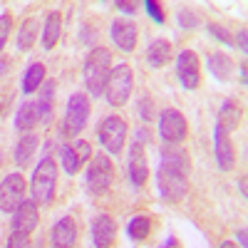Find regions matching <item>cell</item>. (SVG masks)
Returning a JSON list of instances; mask_svg holds the SVG:
<instances>
[{
  "label": "cell",
  "mask_w": 248,
  "mask_h": 248,
  "mask_svg": "<svg viewBox=\"0 0 248 248\" xmlns=\"http://www.w3.org/2000/svg\"><path fill=\"white\" fill-rule=\"evenodd\" d=\"M189 174H191V159L186 149L164 144L161 159H159V171H156V191L161 201L179 203L189 194Z\"/></svg>",
  "instance_id": "cell-1"
},
{
  "label": "cell",
  "mask_w": 248,
  "mask_h": 248,
  "mask_svg": "<svg viewBox=\"0 0 248 248\" xmlns=\"http://www.w3.org/2000/svg\"><path fill=\"white\" fill-rule=\"evenodd\" d=\"M109 72H112V50L92 47L90 55L85 57V65H82V79H85V87L92 97L105 94Z\"/></svg>",
  "instance_id": "cell-2"
},
{
  "label": "cell",
  "mask_w": 248,
  "mask_h": 248,
  "mask_svg": "<svg viewBox=\"0 0 248 248\" xmlns=\"http://www.w3.org/2000/svg\"><path fill=\"white\" fill-rule=\"evenodd\" d=\"M90 97L82 94V92H75L70 94L67 99V107H65V117H62V127H60V134L65 139H77L79 132L87 127L90 122Z\"/></svg>",
  "instance_id": "cell-3"
},
{
  "label": "cell",
  "mask_w": 248,
  "mask_h": 248,
  "mask_svg": "<svg viewBox=\"0 0 248 248\" xmlns=\"http://www.w3.org/2000/svg\"><path fill=\"white\" fill-rule=\"evenodd\" d=\"M57 164L55 159L45 156L40 159V164L32 171V179H30V191H32V201L37 203H50L55 199V189H57Z\"/></svg>",
  "instance_id": "cell-4"
},
{
  "label": "cell",
  "mask_w": 248,
  "mask_h": 248,
  "mask_svg": "<svg viewBox=\"0 0 248 248\" xmlns=\"http://www.w3.org/2000/svg\"><path fill=\"white\" fill-rule=\"evenodd\" d=\"M134 90V72L132 65L127 62H119L117 67H112L109 79H107V87H105V97L112 107H124L132 97Z\"/></svg>",
  "instance_id": "cell-5"
},
{
  "label": "cell",
  "mask_w": 248,
  "mask_h": 248,
  "mask_svg": "<svg viewBox=\"0 0 248 248\" xmlns=\"http://www.w3.org/2000/svg\"><path fill=\"white\" fill-rule=\"evenodd\" d=\"M114 184V164L107 154H94L85 174V186L92 196H105Z\"/></svg>",
  "instance_id": "cell-6"
},
{
  "label": "cell",
  "mask_w": 248,
  "mask_h": 248,
  "mask_svg": "<svg viewBox=\"0 0 248 248\" xmlns=\"http://www.w3.org/2000/svg\"><path fill=\"white\" fill-rule=\"evenodd\" d=\"M127 134H129V124L127 119H122L117 114L105 117L97 127V139L109 154H119L127 144Z\"/></svg>",
  "instance_id": "cell-7"
},
{
  "label": "cell",
  "mask_w": 248,
  "mask_h": 248,
  "mask_svg": "<svg viewBox=\"0 0 248 248\" xmlns=\"http://www.w3.org/2000/svg\"><path fill=\"white\" fill-rule=\"evenodd\" d=\"M186 134H189V122H186V117L179 112V109H161L159 114V137L164 144H174V147H179V144L186 139Z\"/></svg>",
  "instance_id": "cell-8"
},
{
  "label": "cell",
  "mask_w": 248,
  "mask_h": 248,
  "mask_svg": "<svg viewBox=\"0 0 248 248\" xmlns=\"http://www.w3.org/2000/svg\"><path fill=\"white\" fill-rule=\"evenodd\" d=\"M25 191H28V184L23 174H8L0 181V211L15 214L20 209V203L25 201Z\"/></svg>",
  "instance_id": "cell-9"
},
{
  "label": "cell",
  "mask_w": 248,
  "mask_h": 248,
  "mask_svg": "<svg viewBox=\"0 0 248 248\" xmlns=\"http://www.w3.org/2000/svg\"><path fill=\"white\" fill-rule=\"evenodd\" d=\"M92 159V144L85 139H77L75 144H62L60 147V161H62V169H65L70 176H75L85 161Z\"/></svg>",
  "instance_id": "cell-10"
},
{
  "label": "cell",
  "mask_w": 248,
  "mask_h": 248,
  "mask_svg": "<svg viewBox=\"0 0 248 248\" xmlns=\"http://www.w3.org/2000/svg\"><path fill=\"white\" fill-rule=\"evenodd\" d=\"M176 77L184 90H196L201 85V62L194 50H181L176 57Z\"/></svg>",
  "instance_id": "cell-11"
},
{
  "label": "cell",
  "mask_w": 248,
  "mask_h": 248,
  "mask_svg": "<svg viewBox=\"0 0 248 248\" xmlns=\"http://www.w3.org/2000/svg\"><path fill=\"white\" fill-rule=\"evenodd\" d=\"M214 156L221 171H231L236 167V147L231 141V134L221 129L218 124L214 127Z\"/></svg>",
  "instance_id": "cell-12"
},
{
  "label": "cell",
  "mask_w": 248,
  "mask_h": 248,
  "mask_svg": "<svg viewBox=\"0 0 248 248\" xmlns=\"http://www.w3.org/2000/svg\"><path fill=\"white\" fill-rule=\"evenodd\" d=\"M149 179V159H147V149L144 141H134L129 147V181L134 189H141Z\"/></svg>",
  "instance_id": "cell-13"
},
{
  "label": "cell",
  "mask_w": 248,
  "mask_h": 248,
  "mask_svg": "<svg viewBox=\"0 0 248 248\" xmlns=\"http://www.w3.org/2000/svg\"><path fill=\"white\" fill-rule=\"evenodd\" d=\"M109 37H112L114 47H119L122 52H134L137 40H139V28L132 20H114L109 28Z\"/></svg>",
  "instance_id": "cell-14"
},
{
  "label": "cell",
  "mask_w": 248,
  "mask_h": 248,
  "mask_svg": "<svg viewBox=\"0 0 248 248\" xmlns=\"http://www.w3.org/2000/svg\"><path fill=\"white\" fill-rule=\"evenodd\" d=\"M117 241V221L109 214H99L92 218V243L94 248H112Z\"/></svg>",
  "instance_id": "cell-15"
},
{
  "label": "cell",
  "mask_w": 248,
  "mask_h": 248,
  "mask_svg": "<svg viewBox=\"0 0 248 248\" xmlns=\"http://www.w3.org/2000/svg\"><path fill=\"white\" fill-rule=\"evenodd\" d=\"M37 223H40V209H37V201H23L20 203V209L13 214V231L17 233H32L37 229Z\"/></svg>",
  "instance_id": "cell-16"
},
{
  "label": "cell",
  "mask_w": 248,
  "mask_h": 248,
  "mask_svg": "<svg viewBox=\"0 0 248 248\" xmlns=\"http://www.w3.org/2000/svg\"><path fill=\"white\" fill-rule=\"evenodd\" d=\"M77 221L72 216H62L55 226H52V233H50V241H52V248H75L77 243Z\"/></svg>",
  "instance_id": "cell-17"
},
{
  "label": "cell",
  "mask_w": 248,
  "mask_h": 248,
  "mask_svg": "<svg viewBox=\"0 0 248 248\" xmlns=\"http://www.w3.org/2000/svg\"><path fill=\"white\" fill-rule=\"evenodd\" d=\"M55 87H57V82L55 79H45L43 82V87H40V99L35 102V107H37V114H40V124H50L52 119V109H55Z\"/></svg>",
  "instance_id": "cell-18"
},
{
  "label": "cell",
  "mask_w": 248,
  "mask_h": 248,
  "mask_svg": "<svg viewBox=\"0 0 248 248\" xmlns=\"http://www.w3.org/2000/svg\"><path fill=\"white\" fill-rule=\"evenodd\" d=\"M171 57H174V47H171L169 40L159 37V40H152V43H149L147 62H149V65H152L154 70H159V67H164V65H169Z\"/></svg>",
  "instance_id": "cell-19"
},
{
  "label": "cell",
  "mask_w": 248,
  "mask_h": 248,
  "mask_svg": "<svg viewBox=\"0 0 248 248\" xmlns=\"http://www.w3.org/2000/svg\"><path fill=\"white\" fill-rule=\"evenodd\" d=\"M209 70H211V75H214L216 79L229 82V79H233V75H236V62L226 55V52H214V55H209Z\"/></svg>",
  "instance_id": "cell-20"
},
{
  "label": "cell",
  "mask_w": 248,
  "mask_h": 248,
  "mask_svg": "<svg viewBox=\"0 0 248 248\" xmlns=\"http://www.w3.org/2000/svg\"><path fill=\"white\" fill-rule=\"evenodd\" d=\"M60 37H62V13L52 10V13H47L45 25H43V47L52 50L60 43Z\"/></svg>",
  "instance_id": "cell-21"
},
{
  "label": "cell",
  "mask_w": 248,
  "mask_h": 248,
  "mask_svg": "<svg viewBox=\"0 0 248 248\" xmlns=\"http://www.w3.org/2000/svg\"><path fill=\"white\" fill-rule=\"evenodd\" d=\"M37 147H40V139H37L35 134H25V137H20V141L15 144V154H13V159H15V164H17L20 169L30 167V161H32V156H35Z\"/></svg>",
  "instance_id": "cell-22"
},
{
  "label": "cell",
  "mask_w": 248,
  "mask_h": 248,
  "mask_svg": "<svg viewBox=\"0 0 248 248\" xmlns=\"http://www.w3.org/2000/svg\"><path fill=\"white\" fill-rule=\"evenodd\" d=\"M241 117H243V112H241V105L238 102H233V99H226L223 105H221V109H218V127L221 129H226V132H233V129H238V124H241Z\"/></svg>",
  "instance_id": "cell-23"
},
{
  "label": "cell",
  "mask_w": 248,
  "mask_h": 248,
  "mask_svg": "<svg viewBox=\"0 0 248 248\" xmlns=\"http://www.w3.org/2000/svg\"><path fill=\"white\" fill-rule=\"evenodd\" d=\"M37 124H40V114H37L35 102H23V105L17 107V114H15V129L30 134Z\"/></svg>",
  "instance_id": "cell-24"
},
{
  "label": "cell",
  "mask_w": 248,
  "mask_h": 248,
  "mask_svg": "<svg viewBox=\"0 0 248 248\" xmlns=\"http://www.w3.org/2000/svg\"><path fill=\"white\" fill-rule=\"evenodd\" d=\"M40 37V17H28L23 25H20V32H17V50L20 52H28L35 47Z\"/></svg>",
  "instance_id": "cell-25"
},
{
  "label": "cell",
  "mask_w": 248,
  "mask_h": 248,
  "mask_svg": "<svg viewBox=\"0 0 248 248\" xmlns=\"http://www.w3.org/2000/svg\"><path fill=\"white\" fill-rule=\"evenodd\" d=\"M43 82H45V65L43 62H32L23 75V92L25 94L37 92L40 87H43Z\"/></svg>",
  "instance_id": "cell-26"
},
{
  "label": "cell",
  "mask_w": 248,
  "mask_h": 248,
  "mask_svg": "<svg viewBox=\"0 0 248 248\" xmlns=\"http://www.w3.org/2000/svg\"><path fill=\"white\" fill-rule=\"evenodd\" d=\"M152 226H154V223H152V216L139 214V216H134V218L127 223V233H129V238H132V241L141 243V241H147V238H149Z\"/></svg>",
  "instance_id": "cell-27"
},
{
  "label": "cell",
  "mask_w": 248,
  "mask_h": 248,
  "mask_svg": "<svg viewBox=\"0 0 248 248\" xmlns=\"http://www.w3.org/2000/svg\"><path fill=\"white\" fill-rule=\"evenodd\" d=\"M137 114L144 119V122H154L156 117H159V112H156V102H154V97H149V94H144L139 102H137Z\"/></svg>",
  "instance_id": "cell-28"
},
{
  "label": "cell",
  "mask_w": 248,
  "mask_h": 248,
  "mask_svg": "<svg viewBox=\"0 0 248 248\" xmlns=\"http://www.w3.org/2000/svg\"><path fill=\"white\" fill-rule=\"evenodd\" d=\"M179 28L181 30H196L199 28V15L191 8H181L179 10Z\"/></svg>",
  "instance_id": "cell-29"
},
{
  "label": "cell",
  "mask_w": 248,
  "mask_h": 248,
  "mask_svg": "<svg viewBox=\"0 0 248 248\" xmlns=\"http://www.w3.org/2000/svg\"><path fill=\"white\" fill-rule=\"evenodd\" d=\"M10 32H13V15L3 13V15H0V52L5 50L8 40H10Z\"/></svg>",
  "instance_id": "cell-30"
},
{
  "label": "cell",
  "mask_w": 248,
  "mask_h": 248,
  "mask_svg": "<svg viewBox=\"0 0 248 248\" xmlns=\"http://www.w3.org/2000/svg\"><path fill=\"white\" fill-rule=\"evenodd\" d=\"M144 10H147V15L154 20V23L164 25V20H167V15H164V8L156 3V0H144Z\"/></svg>",
  "instance_id": "cell-31"
},
{
  "label": "cell",
  "mask_w": 248,
  "mask_h": 248,
  "mask_svg": "<svg viewBox=\"0 0 248 248\" xmlns=\"http://www.w3.org/2000/svg\"><path fill=\"white\" fill-rule=\"evenodd\" d=\"M206 30H209V35H211L214 40H218L221 45H231V35H229V30H226V28H221V25L211 23Z\"/></svg>",
  "instance_id": "cell-32"
},
{
  "label": "cell",
  "mask_w": 248,
  "mask_h": 248,
  "mask_svg": "<svg viewBox=\"0 0 248 248\" xmlns=\"http://www.w3.org/2000/svg\"><path fill=\"white\" fill-rule=\"evenodd\" d=\"M8 248H32V241L28 233H17L13 231V236L8 238Z\"/></svg>",
  "instance_id": "cell-33"
},
{
  "label": "cell",
  "mask_w": 248,
  "mask_h": 248,
  "mask_svg": "<svg viewBox=\"0 0 248 248\" xmlns=\"http://www.w3.org/2000/svg\"><path fill=\"white\" fill-rule=\"evenodd\" d=\"M231 45H236L241 52H246V47H248V32H246V28H241L236 32V37H231Z\"/></svg>",
  "instance_id": "cell-34"
},
{
  "label": "cell",
  "mask_w": 248,
  "mask_h": 248,
  "mask_svg": "<svg viewBox=\"0 0 248 248\" xmlns=\"http://www.w3.org/2000/svg\"><path fill=\"white\" fill-rule=\"evenodd\" d=\"M114 8L117 10H122V13H139V5L137 3H124V0H119V3H114Z\"/></svg>",
  "instance_id": "cell-35"
},
{
  "label": "cell",
  "mask_w": 248,
  "mask_h": 248,
  "mask_svg": "<svg viewBox=\"0 0 248 248\" xmlns=\"http://www.w3.org/2000/svg\"><path fill=\"white\" fill-rule=\"evenodd\" d=\"M236 70H238V79H241V85L246 87V85H248V72H246L248 67H246V62H241V65H238Z\"/></svg>",
  "instance_id": "cell-36"
},
{
  "label": "cell",
  "mask_w": 248,
  "mask_h": 248,
  "mask_svg": "<svg viewBox=\"0 0 248 248\" xmlns=\"http://www.w3.org/2000/svg\"><path fill=\"white\" fill-rule=\"evenodd\" d=\"M236 241H238V246H241V248H246V246H248V236H246V229H238V231H236Z\"/></svg>",
  "instance_id": "cell-37"
},
{
  "label": "cell",
  "mask_w": 248,
  "mask_h": 248,
  "mask_svg": "<svg viewBox=\"0 0 248 248\" xmlns=\"http://www.w3.org/2000/svg\"><path fill=\"white\" fill-rule=\"evenodd\" d=\"M238 191H241V196L246 199V176H241V181H238Z\"/></svg>",
  "instance_id": "cell-38"
},
{
  "label": "cell",
  "mask_w": 248,
  "mask_h": 248,
  "mask_svg": "<svg viewBox=\"0 0 248 248\" xmlns=\"http://www.w3.org/2000/svg\"><path fill=\"white\" fill-rule=\"evenodd\" d=\"M161 248H179V243H176V238H169L167 243H164Z\"/></svg>",
  "instance_id": "cell-39"
},
{
  "label": "cell",
  "mask_w": 248,
  "mask_h": 248,
  "mask_svg": "<svg viewBox=\"0 0 248 248\" xmlns=\"http://www.w3.org/2000/svg\"><path fill=\"white\" fill-rule=\"evenodd\" d=\"M218 248H238L233 241H223V243H218Z\"/></svg>",
  "instance_id": "cell-40"
},
{
  "label": "cell",
  "mask_w": 248,
  "mask_h": 248,
  "mask_svg": "<svg viewBox=\"0 0 248 248\" xmlns=\"http://www.w3.org/2000/svg\"><path fill=\"white\" fill-rule=\"evenodd\" d=\"M0 114H3V105H0Z\"/></svg>",
  "instance_id": "cell-41"
}]
</instances>
